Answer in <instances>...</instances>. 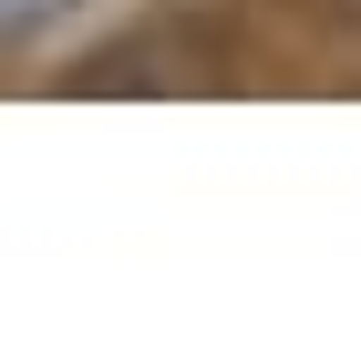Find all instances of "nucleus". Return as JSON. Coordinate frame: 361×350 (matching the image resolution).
<instances>
[{
  "label": "nucleus",
  "instance_id": "nucleus-1",
  "mask_svg": "<svg viewBox=\"0 0 361 350\" xmlns=\"http://www.w3.org/2000/svg\"><path fill=\"white\" fill-rule=\"evenodd\" d=\"M52 11H62V0H0V52H11V42H31Z\"/></svg>",
  "mask_w": 361,
  "mask_h": 350
}]
</instances>
